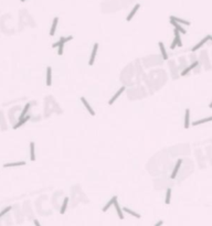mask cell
Returning a JSON list of instances; mask_svg holds the SVG:
<instances>
[{
    "label": "cell",
    "mask_w": 212,
    "mask_h": 226,
    "mask_svg": "<svg viewBox=\"0 0 212 226\" xmlns=\"http://www.w3.org/2000/svg\"><path fill=\"white\" fill-rule=\"evenodd\" d=\"M197 65H198V61L196 60V61H193V62L191 63L190 66H188V67H186V69H184V71L181 72V75H182V76H184L186 74H188V73H189V72H190V71H192V70H193L194 67H197Z\"/></svg>",
    "instance_id": "8992f818"
},
{
    "label": "cell",
    "mask_w": 212,
    "mask_h": 226,
    "mask_svg": "<svg viewBox=\"0 0 212 226\" xmlns=\"http://www.w3.org/2000/svg\"><path fill=\"white\" fill-rule=\"evenodd\" d=\"M163 224V221H159V222H158V223H156V225L155 226H161Z\"/></svg>",
    "instance_id": "f546056e"
},
{
    "label": "cell",
    "mask_w": 212,
    "mask_h": 226,
    "mask_svg": "<svg viewBox=\"0 0 212 226\" xmlns=\"http://www.w3.org/2000/svg\"><path fill=\"white\" fill-rule=\"evenodd\" d=\"M210 40H211V36H205V39H203V40H201V41H200V42H199L198 44L196 45V46H193L191 51H192V52L194 53L196 51H198V50L200 49V48H201V46H202L203 44H205V43L208 42V41H210Z\"/></svg>",
    "instance_id": "3957f363"
},
{
    "label": "cell",
    "mask_w": 212,
    "mask_h": 226,
    "mask_svg": "<svg viewBox=\"0 0 212 226\" xmlns=\"http://www.w3.org/2000/svg\"><path fill=\"white\" fill-rule=\"evenodd\" d=\"M116 200H117V196L115 195V196H113V198H112L111 200H109V201H108V203H107V204H106L105 206L103 207V210H102V211H103V212H106V211H108V210H109V207H111V206H112V205L114 204V202H115Z\"/></svg>",
    "instance_id": "4fadbf2b"
},
{
    "label": "cell",
    "mask_w": 212,
    "mask_h": 226,
    "mask_svg": "<svg viewBox=\"0 0 212 226\" xmlns=\"http://www.w3.org/2000/svg\"><path fill=\"white\" fill-rule=\"evenodd\" d=\"M97 50H99V43H95L94 46H93L92 54H91V57H90V61H88V64H90V65H93V64H94L95 57H96V53H97Z\"/></svg>",
    "instance_id": "7a4b0ae2"
},
{
    "label": "cell",
    "mask_w": 212,
    "mask_h": 226,
    "mask_svg": "<svg viewBox=\"0 0 212 226\" xmlns=\"http://www.w3.org/2000/svg\"><path fill=\"white\" fill-rule=\"evenodd\" d=\"M30 155H31V160H35V153H34V142H30Z\"/></svg>",
    "instance_id": "7402d4cb"
},
{
    "label": "cell",
    "mask_w": 212,
    "mask_h": 226,
    "mask_svg": "<svg viewBox=\"0 0 212 226\" xmlns=\"http://www.w3.org/2000/svg\"><path fill=\"white\" fill-rule=\"evenodd\" d=\"M170 20H174V21L178 22V23H182V24H186V26H190V22L189 21H186V20H182V19H180V18H176V17H170Z\"/></svg>",
    "instance_id": "d6986e66"
},
{
    "label": "cell",
    "mask_w": 212,
    "mask_h": 226,
    "mask_svg": "<svg viewBox=\"0 0 212 226\" xmlns=\"http://www.w3.org/2000/svg\"><path fill=\"white\" fill-rule=\"evenodd\" d=\"M33 223H34L35 226H41V225H40V223H39V221H38V219H33Z\"/></svg>",
    "instance_id": "f1b7e54d"
},
{
    "label": "cell",
    "mask_w": 212,
    "mask_h": 226,
    "mask_svg": "<svg viewBox=\"0 0 212 226\" xmlns=\"http://www.w3.org/2000/svg\"><path fill=\"white\" fill-rule=\"evenodd\" d=\"M115 205V210H116V213H117V215H118V217L120 219H124V214H123V210L120 209V204H118V202H117V200L114 202V204Z\"/></svg>",
    "instance_id": "ba28073f"
},
{
    "label": "cell",
    "mask_w": 212,
    "mask_h": 226,
    "mask_svg": "<svg viewBox=\"0 0 212 226\" xmlns=\"http://www.w3.org/2000/svg\"><path fill=\"white\" fill-rule=\"evenodd\" d=\"M0 127L2 128L3 130L6 129V121H5V118H3V114H2V112H0Z\"/></svg>",
    "instance_id": "484cf974"
},
{
    "label": "cell",
    "mask_w": 212,
    "mask_h": 226,
    "mask_svg": "<svg viewBox=\"0 0 212 226\" xmlns=\"http://www.w3.org/2000/svg\"><path fill=\"white\" fill-rule=\"evenodd\" d=\"M159 48H160L161 54H163V60H168V54L166 52V49H165V45H163V42H159Z\"/></svg>",
    "instance_id": "ac0fdd59"
},
{
    "label": "cell",
    "mask_w": 212,
    "mask_h": 226,
    "mask_svg": "<svg viewBox=\"0 0 212 226\" xmlns=\"http://www.w3.org/2000/svg\"><path fill=\"white\" fill-rule=\"evenodd\" d=\"M139 7H140V5L139 3H137L136 6H135L134 8H133V10L129 12V14H128V17H127V21H130L132 19H133V17H134L135 14H136V12L138 11V9H139Z\"/></svg>",
    "instance_id": "7c38bea8"
},
{
    "label": "cell",
    "mask_w": 212,
    "mask_h": 226,
    "mask_svg": "<svg viewBox=\"0 0 212 226\" xmlns=\"http://www.w3.org/2000/svg\"><path fill=\"white\" fill-rule=\"evenodd\" d=\"M190 127V110L186 109L184 112V128L188 129Z\"/></svg>",
    "instance_id": "52a82bcc"
},
{
    "label": "cell",
    "mask_w": 212,
    "mask_h": 226,
    "mask_svg": "<svg viewBox=\"0 0 212 226\" xmlns=\"http://www.w3.org/2000/svg\"><path fill=\"white\" fill-rule=\"evenodd\" d=\"M26 162L24 161H19V162H11V163H6L3 164L5 168H9V167H19V165H24Z\"/></svg>",
    "instance_id": "e0dca14e"
},
{
    "label": "cell",
    "mask_w": 212,
    "mask_h": 226,
    "mask_svg": "<svg viewBox=\"0 0 212 226\" xmlns=\"http://www.w3.org/2000/svg\"><path fill=\"white\" fill-rule=\"evenodd\" d=\"M31 103H29V104H27L26 106H24V108H23V110H22V113L20 114V117H19V119H21V118H23V117H26V115L28 114V112H29V108L31 107Z\"/></svg>",
    "instance_id": "ffe728a7"
},
{
    "label": "cell",
    "mask_w": 212,
    "mask_h": 226,
    "mask_svg": "<svg viewBox=\"0 0 212 226\" xmlns=\"http://www.w3.org/2000/svg\"><path fill=\"white\" fill-rule=\"evenodd\" d=\"M57 22H59V18H54L53 23H52V27H51V30H50V36H54V33H55V30H57Z\"/></svg>",
    "instance_id": "5bb4252c"
},
{
    "label": "cell",
    "mask_w": 212,
    "mask_h": 226,
    "mask_svg": "<svg viewBox=\"0 0 212 226\" xmlns=\"http://www.w3.org/2000/svg\"><path fill=\"white\" fill-rule=\"evenodd\" d=\"M176 45H177V41L176 40H174V42H172V44H171V46H170V48L174 50L175 48H176Z\"/></svg>",
    "instance_id": "83f0119b"
},
{
    "label": "cell",
    "mask_w": 212,
    "mask_h": 226,
    "mask_svg": "<svg viewBox=\"0 0 212 226\" xmlns=\"http://www.w3.org/2000/svg\"><path fill=\"white\" fill-rule=\"evenodd\" d=\"M211 117H208V118H205V119H200L197 120V121H193L192 122V126H197V125H200V124H205V122H208V121H211Z\"/></svg>",
    "instance_id": "603a6c76"
},
{
    "label": "cell",
    "mask_w": 212,
    "mask_h": 226,
    "mask_svg": "<svg viewBox=\"0 0 212 226\" xmlns=\"http://www.w3.org/2000/svg\"><path fill=\"white\" fill-rule=\"evenodd\" d=\"M81 102L83 103V105H84V106H85V108H86V109L88 110V113L91 114L92 116H94V115H95V113H94V110H93V109H92V107L90 106V104H88V102H87V100H86V99H85L84 97H82V98H81Z\"/></svg>",
    "instance_id": "9c48e42d"
},
{
    "label": "cell",
    "mask_w": 212,
    "mask_h": 226,
    "mask_svg": "<svg viewBox=\"0 0 212 226\" xmlns=\"http://www.w3.org/2000/svg\"><path fill=\"white\" fill-rule=\"evenodd\" d=\"M29 119H30V116H27V117H23V118H21V119H19V121L14 125V129H17V128L21 127L22 125H23V124H26Z\"/></svg>",
    "instance_id": "30bf717a"
},
{
    "label": "cell",
    "mask_w": 212,
    "mask_h": 226,
    "mask_svg": "<svg viewBox=\"0 0 212 226\" xmlns=\"http://www.w3.org/2000/svg\"><path fill=\"white\" fill-rule=\"evenodd\" d=\"M72 39H73L72 36L61 38V39H60V41H59L57 43H55V44H53L52 46H53V48H57V49H59V51H57V54H59V55H62V54H63V46H64V44L68 42V41L72 40Z\"/></svg>",
    "instance_id": "6da1fadb"
},
{
    "label": "cell",
    "mask_w": 212,
    "mask_h": 226,
    "mask_svg": "<svg viewBox=\"0 0 212 226\" xmlns=\"http://www.w3.org/2000/svg\"><path fill=\"white\" fill-rule=\"evenodd\" d=\"M21 1H22V2H24V1H26V0H21Z\"/></svg>",
    "instance_id": "4dcf8cb0"
},
{
    "label": "cell",
    "mask_w": 212,
    "mask_h": 226,
    "mask_svg": "<svg viewBox=\"0 0 212 226\" xmlns=\"http://www.w3.org/2000/svg\"><path fill=\"white\" fill-rule=\"evenodd\" d=\"M124 212H126V213H128L129 215H132V216H134V217H136V219H140V215L138 214V213H136V212H134V211H132V210H129L128 207H124V209H122Z\"/></svg>",
    "instance_id": "2e32d148"
},
{
    "label": "cell",
    "mask_w": 212,
    "mask_h": 226,
    "mask_svg": "<svg viewBox=\"0 0 212 226\" xmlns=\"http://www.w3.org/2000/svg\"><path fill=\"white\" fill-rule=\"evenodd\" d=\"M170 22H171V24L175 27V29H176V30H178L179 32H181L182 34H186V33H187V31H186V30H184V29L182 28V27H181V26H180L178 22L174 21V20H170Z\"/></svg>",
    "instance_id": "8fae6325"
},
{
    "label": "cell",
    "mask_w": 212,
    "mask_h": 226,
    "mask_svg": "<svg viewBox=\"0 0 212 226\" xmlns=\"http://www.w3.org/2000/svg\"><path fill=\"white\" fill-rule=\"evenodd\" d=\"M68 203H69V198H65L63 201V204H62V207H61V210H60V213H61V214H64V213H65Z\"/></svg>",
    "instance_id": "cb8c5ba5"
},
{
    "label": "cell",
    "mask_w": 212,
    "mask_h": 226,
    "mask_svg": "<svg viewBox=\"0 0 212 226\" xmlns=\"http://www.w3.org/2000/svg\"><path fill=\"white\" fill-rule=\"evenodd\" d=\"M125 89H126V87H125V86H122V87H120V89H118V92L116 93V94L114 95L113 97L111 98V100H109V103H108V104H109V105H113V104H114V102H115V100H116V99L118 98V97H120V95H122V94L124 93V91H125Z\"/></svg>",
    "instance_id": "277c9868"
},
{
    "label": "cell",
    "mask_w": 212,
    "mask_h": 226,
    "mask_svg": "<svg viewBox=\"0 0 212 226\" xmlns=\"http://www.w3.org/2000/svg\"><path fill=\"white\" fill-rule=\"evenodd\" d=\"M11 209H12V206H7V207H5V209H3V210L0 212V219H1L2 216H5V215H6V214H7V213L9 212L10 210H11Z\"/></svg>",
    "instance_id": "4316f807"
},
{
    "label": "cell",
    "mask_w": 212,
    "mask_h": 226,
    "mask_svg": "<svg viewBox=\"0 0 212 226\" xmlns=\"http://www.w3.org/2000/svg\"><path fill=\"white\" fill-rule=\"evenodd\" d=\"M182 164V160L181 159H179L178 161H177L176 165H175V168H174V171H172V174H171V179H176L177 174H178V171H179V169H180V165Z\"/></svg>",
    "instance_id": "5b68a950"
},
{
    "label": "cell",
    "mask_w": 212,
    "mask_h": 226,
    "mask_svg": "<svg viewBox=\"0 0 212 226\" xmlns=\"http://www.w3.org/2000/svg\"><path fill=\"white\" fill-rule=\"evenodd\" d=\"M170 198H171V189H168L166 191V198H165V203L167 205L170 204Z\"/></svg>",
    "instance_id": "d4e9b609"
},
{
    "label": "cell",
    "mask_w": 212,
    "mask_h": 226,
    "mask_svg": "<svg viewBox=\"0 0 212 226\" xmlns=\"http://www.w3.org/2000/svg\"><path fill=\"white\" fill-rule=\"evenodd\" d=\"M180 32L175 29V40L177 41V44H178V46H182V42H181V39H180Z\"/></svg>",
    "instance_id": "44dd1931"
},
{
    "label": "cell",
    "mask_w": 212,
    "mask_h": 226,
    "mask_svg": "<svg viewBox=\"0 0 212 226\" xmlns=\"http://www.w3.org/2000/svg\"><path fill=\"white\" fill-rule=\"evenodd\" d=\"M52 83V70H51V67H48V70H47V85L50 86Z\"/></svg>",
    "instance_id": "9a60e30c"
}]
</instances>
